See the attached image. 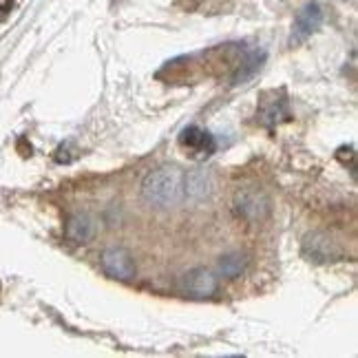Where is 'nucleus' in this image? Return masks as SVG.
Segmentation results:
<instances>
[{
    "instance_id": "1",
    "label": "nucleus",
    "mask_w": 358,
    "mask_h": 358,
    "mask_svg": "<svg viewBox=\"0 0 358 358\" xmlns=\"http://www.w3.org/2000/svg\"><path fill=\"white\" fill-rule=\"evenodd\" d=\"M142 195L148 203L159 206V208H171L179 201H184L186 188H184V173L177 166H159L153 173H148L142 182Z\"/></svg>"
},
{
    "instance_id": "2",
    "label": "nucleus",
    "mask_w": 358,
    "mask_h": 358,
    "mask_svg": "<svg viewBox=\"0 0 358 358\" xmlns=\"http://www.w3.org/2000/svg\"><path fill=\"white\" fill-rule=\"evenodd\" d=\"M100 266L104 270L106 277L120 279V281H129L135 277V261L129 250L124 248H108L100 257Z\"/></svg>"
},
{
    "instance_id": "3",
    "label": "nucleus",
    "mask_w": 358,
    "mask_h": 358,
    "mask_svg": "<svg viewBox=\"0 0 358 358\" xmlns=\"http://www.w3.org/2000/svg\"><path fill=\"white\" fill-rule=\"evenodd\" d=\"M303 255L314 261V264H329V261H338L343 252L332 237L314 232V235H308L306 241H303Z\"/></svg>"
},
{
    "instance_id": "4",
    "label": "nucleus",
    "mask_w": 358,
    "mask_h": 358,
    "mask_svg": "<svg viewBox=\"0 0 358 358\" xmlns=\"http://www.w3.org/2000/svg\"><path fill=\"white\" fill-rule=\"evenodd\" d=\"M179 144H182L188 150V153L192 157H197V159H203V157L213 155L215 148H217L215 137L208 131H203L201 127H197V124L186 127L182 131V135H179Z\"/></svg>"
},
{
    "instance_id": "5",
    "label": "nucleus",
    "mask_w": 358,
    "mask_h": 358,
    "mask_svg": "<svg viewBox=\"0 0 358 358\" xmlns=\"http://www.w3.org/2000/svg\"><path fill=\"white\" fill-rule=\"evenodd\" d=\"M268 208H270V203H268L264 192H259L255 188L237 192L235 210L239 217L248 219V222H259V219H264L268 215Z\"/></svg>"
},
{
    "instance_id": "6",
    "label": "nucleus",
    "mask_w": 358,
    "mask_h": 358,
    "mask_svg": "<svg viewBox=\"0 0 358 358\" xmlns=\"http://www.w3.org/2000/svg\"><path fill=\"white\" fill-rule=\"evenodd\" d=\"M257 117H259L261 124H266V127H274V124L290 120V108H287V100H285L283 91L266 93L264 100H261Z\"/></svg>"
},
{
    "instance_id": "7",
    "label": "nucleus",
    "mask_w": 358,
    "mask_h": 358,
    "mask_svg": "<svg viewBox=\"0 0 358 358\" xmlns=\"http://www.w3.org/2000/svg\"><path fill=\"white\" fill-rule=\"evenodd\" d=\"M182 290L188 296H195V299L213 296L215 290H217V277L206 268H195V270H190L188 274H184Z\"/></svg>"
},
{
    "instance_id": "8",
    "label": "nucleus",
    "mask_w": 358,
    "mask_h": 358,
    "mask_svg": "<svg viewBox=\"0 0 358 358\" xmlns=\"http://www.w3.org/2000/svg\"><path fill=\"white\" fill-rule=\"evenodd\" d=\"M323 22V9L321 5L310 3L306 5L294 20V31H292V43H303L306 38H310Z\"/></svg>"
},
{
    "instance_id": "9",
    "label": "nucleus",
    "mask_w": 358,
    "mask_h": 358,
    "mask_svg": "<svg viewBox=\"0 0 358 358\" xmlns=\"http://www.w3.org/2000/svg\"><path fill=\"white\" fill-rule=\"evenodd\" d=\"M64 235H66L69 241H73V243H87V241H91L93 235H95L93 219L89 215H73L66 222Z\"/></svg>"
},
{
    "instance_id": "10",
    "label": "nucleus",
    "mask_w": 358,
    "mask_h": 358,
    "mask_svg": "<svg viewBox=\"0 0 358 358\" xmlns=\"http://www.w3.org/2000/svg\"><path fill=\"white\" fill-rule=\"evenodd\" d=\"M184 188H186V197L203 199V197L210 195L213 177H210V173H206L201 169L190 171L188 175H184Z\"/></svg>"
},
{
    "instance_id": "11",
    "label": "nucleus",
    "mask_w": 358,
    "mask_h": 358,
    "mask_svg": "<svg viewBox=\"0 0 358 358\" xmlns=\"http://www.w3.org/2000/svg\"><path fill=\"white\" fill-rule=\"evenodd\" d=\"M217 268H219V272L224 274V277L237 279V277H241V272L245 270V257L239 255V252L226 255V257H222V261H219Z\"/></svg>"
},
{
    "instance_id": "12",
    "label": "nucleus",
    "mask_w": 358,
    "mask_h": 358,
    "mask_svg": "<svg viewBox=\"0 0 358 358\" xmlns=\"http://www.w3.org/2000/svg\"><path fill=\"white\" fill-rule=\"evenodd\" d=\"M261 62H264V53H252V56H248L245 62L239 66L237 76H235V85H239V82H245L248 78H252L259 71Z\"/></svg>"
},
{
    "instance_id": "13",
    "label": "nucleus",
    "mask_w": 358,
    "mask_h": 358,
    "mask_svg": "<svg viewBox=\"0 0 358 358\" xmlns=\"http://www.w3.org/2000/svg\"><path fill=\"white\" fill-rule=\"evenodd\" d=\"M76 157H78V148H76L73 142H64L56 150V162H60V164H69V162H73Z\"/></svg>"
},
{
    "instance_id": "14",
    "label": "nucleus",
    "mask_w": 358,
    "mask_h": 358,
    "mask_svg": "<svg viewBox=\"0 0 358 358\" xmlns=\"http://www.w3.org/2000/svg\"><path fill=\"white\" fill-rule=\"evenodd\" d=\"M11 5H13V0H0V22H3L9 16Z\"/></svg>"
}]
</instances>
